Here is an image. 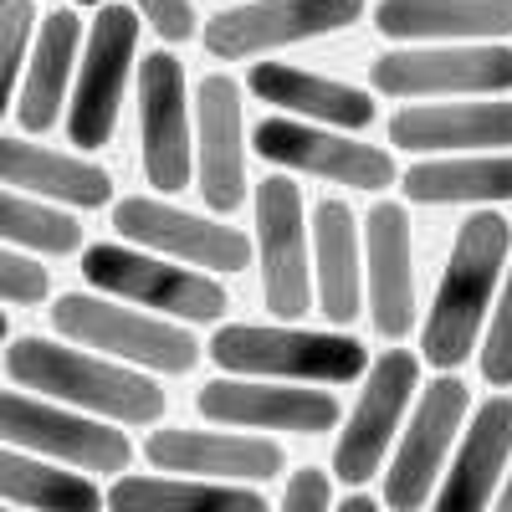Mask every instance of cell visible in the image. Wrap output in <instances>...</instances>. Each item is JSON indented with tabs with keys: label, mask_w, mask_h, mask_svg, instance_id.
I'll list each match as a JSON object with an SVG mask.
<instances>
[{
	"label": "cell",
	"mask_w": 512,
	"mask_h": 512,
	"mask_svg": "<svg viewBox=\"0 0 512 512\" xmlns=\"http://www.w3.org/2000/svg\"><path fill=\"white\" fill-rule=\"evenodd\" d=\"M507 262H512V226L497 210H472L451 241L441 287H436L431 313H425V328H420V359L431 369L451 374L472 359L482 323L492 318V303L502 292Z\"/></svg>",
	"instance_id": "1"
},
{
	"label": "cell",
	"mask_w": 512,
	"mask_h": 512,
	"mask_svg": "<svg viewBox=\"0 0 512 512\" xmlns=\"http://www.w3.org/2000/svg\"><path fill=\"white\" fill-rule=\"evenodd\" d=\"M6 374L26 395L57 400L67 410L98 415L113 425H154L164 415V390L144 369L113 364L93 349H62V344L36 338V333L16 338L6 349Z\"/></svg>",
	"instance_id": "2"
},
{
	"label": "cell",
	"mask_w": 512,
	"mask_h": 512,
	"mask_svg": "<svg viewBox=\"0 0 512 512\" xmlns=\"http://www.w3.org/2000/svg\"><path fill=\"white\" fill-rule=\"evenodd\" d=\"M205 354L221 374L277 384H349L369 369V349L354 333H313L292 323H221Z\"/></svg>",
	"instance_id": "3"
},
{
	"label": "cell",
	"mask_w": 512,
	"mask_h": 512,
	"mask_svg": "<svg viewBox=\"0 0 512 512\" xmlns=\"http://www.w3.org/2000/svg\"><path fill=\"white\" fill-rule=\"evenodd\" d=\"M52 328L72 338L77 349H93L128 369H154V374H190L200 364V344L185 323H169L139 308H118L113 297L93 292H62L52 303Z\"/></svg>",
	"instance_id": "4"
},
{
	"label": "cell",
	"mask_w": 512,
	"mask_h": 512,
	"mask_svg": "<svg viewBox=\"0 0 512 512\" xmlns=\"http://www.w3.org/2000/svg\"><path fill=\"white\" fill-rule=\"evenodd\" d=\"M82 277H88L103 297H123V303H139L154 318L169 323H221L231 297L216 277H205L195 267H180L169 256L139 251V246H88L82 251Z\"/></svg>",
	"instance_id": "5"
},
{
	"label": "cell",
	"mask_w": 512,
	"mask_h": 512,
	"mask_svg": "<svg viewBox=\"0 0 512 512\" xmlns=\"http://www.w3.org/2000/svg\"><path fill=\"white\" fill-rule=\"evenodd\" d=\"M466 420H472V390H466L456 374H441V379L425 384L415 395V410L405 415L400 436H395L390 472H384V507L390 512L431 507Z\"/></svg>",
	"instance_id": "6"
},
{
	"label": "cell",
	"mask_w": 512,
	"mask_h": 512,
	"mask_svg": "<svg viewBox=\"0 0 512 512\" xmlns=\"http://www.w3.org/2000/svg\"><path fill=\"white\" fill-rule=\"evenodd\" d=\"M0 446L47 456L57 466H72V472H103V477H123L128 461H134V441L113 420L67 410L41 395H16V390H0Z\"/></svg>",
	"instance_id": "7"
},
{
	"label": "cell",
	"mask_w": 512,
	"mask_h": 512,
	"mask_svg": "<svg viewBox=\"0 0 512 512\" xmlns=\"http://www.w3.org/2000/svg\"><path fill=\"white\" fill-rule=\"evenodd\" d=\"M415 395H420V359L410 349H384L379 359H369L364 390H359L349 420L338 425L333 466H328L344 487H364L369 477L384 472L390 446L400 436V425H405Z\"/></svg>",
	"instance_id": "8"
},
{
	"label": "cell",
	"mask_w": 512,
	"mask_h": 512,
	"mask_svg": "<svg viewBox=\"0 0 512 512\" xmlns=\"http://www.w3.org/2000/svg\"><path fill=\"white\" fill-rule=\"evenodd\" d=\"M113 226L128 246L139 251H154V256H169L180 267H195L205 277H231V272H246L251 256H256V241L241 231V226H226V221H210V216H190V210L169 205L159 195H123L113 205Z\"/></svg>",
	"instance_id": "9"
},
{
	"label": "cell",
	"mask_w": 512,
	"mask_h": 512,
	"mask_svg": "<svg viewBox=\"0 0 512 512\" xmlns=\"http://www.w3.org/2000/svg\"><path fill=\"white\" fill-rule=\"evenodd\" d=\"M369 82L384 98H502L512 93V47H390L369 62Z\"/></svg>",
	"instance_id": "10"
},
{
	"label": "cell",
	"mask_w": 512,
	"mask_h": 512,
	"mask_svg": "<svg viewBox=\"0 0 512 512\" xmlns=\"http://www.w3.org/2000/svg\"><path fill=\"white\" fill-rule=\"evenodd\" d=\"M139 26L144 21L134 6H103L88 31V52L77 62V82L67 98V139L82 154L103 149L118 128L128 72L139 62Z\"/></svg>",
	"instance_id": "11"
},
{
	"label": "cell",
	"mask_w": 512,
	"mask_h": 512,
	"mask_svg": "<svg viewBox=\"0 0 512 512\" xmlns=\"http://www.w3.org/2000/svg\"><path fill=\"white\" fill-rule=\"evenodd\" d=\"M251 149L267 164L287 169V175H313L328 185H349V190H390L400 180V169L390 159V149L349 139L344 128H323V123H303V118H262L251 134Z\"/></svg>",
	"instance_id": "12"
},
{
	"label": "cell",
	"mask_w": 512,
	"mask_h": 512,
	"mask_svg": "<svg viewBox=\"0 0 512 512\" xmlns=\"http://www.w3.org/2000/svg\"><path fill=\"white\" fill-rule=\"evenodd\" d=\"M256 205V272L262 303L272 318L297 323L313 308V267H308V205L287 175H267L251 190Z\"/></svg>",
	"instance_id": "13"
},
{
	"label": "cell",
	"mask_w": 512,
	"mask_h": 512,
	"mask_svg": "<svg viewBox=\"0 0 512 512\" xmlns=\"http://www.w3.org/2000/svg\"><path fill=\"white\" fill-rule=\"evenodd\" d=\"M364 16V0H246V6H226L205 21L200 41L216 62H246L267 57L292 41L333 36Z\"/></svg>",
	"instance_id": "14"
},
{
	"label": "cell",
	"mask_w": 512,
	"mask_h": 512,
	"mask_svg": "<svg viewBox=\"0 0 512 512\" xmlns=\"http://www.w3.org/2000/svg\"><path fill=\"white\" fill-rule=\"evenodd\" d=\"M200 415L226 425V431H282V436H323L344 425V405L333 390L308 384H277V379H236L221 374L195 395Z\"/></svg>",
	"instance_id": "15"
},
{
	"label": "cell",
	"mask_w": 512,
	"mask_h": 512,
	"mask_svg": "<svg viewBox=\"0 0 512 512\" xmlns=\"http://www.w3.org/2000/svg\"><path fill=\"white\" fill-rule=\"evenodd\" d=\"M139 159L144 185L159 195H180L195 169L190 144V93H185V62L175 52H144L139 72Z\"/></svg>",
	"instance_id": "16"
},
{
	"label": "cell",
	"mask_w": 512,
	"mask_h": 512,
	"mask_svg": "<svg viewBox=\"0 0 512 512\" xmlns=\"http://www.w3.org/2000/svg\"><path fill=\"white\" fill-rule=\"evenodd\" d=\"M144 456L159 472L231 482V487H262L287 472V451L251 431H185V425H169V431H154L144 441Z\"/></svg>",
	"instance_id": "17"
},
{
	"label": "cell",
	"mask_w": 512,
	"mask_h": 512,
	"mask_svg": "<svg viewBox=\"0 0 512 512\" xmlns=\"http://www.w3.org/2000/svg\"><path fill=\"white\" fill-rule=\"evenodd\" d=\"M195 175L200 195L216 216L246 205V118H241V82L226 72L200 77L195 88Z\"/></svg>",
	"instance_id": "18"
},
{
	"label": "cell",
	"mask_w": 512,
	"mask_h": 512,
	"mask_svg": "<svg viewBox=\"0 0 512 512\" xmlns=\"http://www.w3.org/2000/svg\"><path fill=\"white\" fill-rule=\"evenodd\" d=\"M364 297L374 333L400 344L415 328V236L410 210L379 200L364 221Z\"/></svg>",
	"instance_id": "19"
},
{
	"label": "cell",
	"mask_w": 512,
	"mask_h": 512,
	"mask_svg": "<svg viewBox=\"0 0 512 512\" xmlns=\"http://www.w3.org/2000/svg\"><path fill=\"white\" fill-rule=\"evenodd\" d=\"M512 466V395H487L451 451V466L431 497V512H492Z\"/></svg>",
	"instance_id": "20"
},
{
	"label": "cell",
	"mask_w": 512,
	"mask_h": 512,
	"mask_svg": "<svg viewBox=\"0 0 512 512\" xmlns=\"http://www.w3.org/2000/svg\"><path fill=\"white\" fill-rule=\"evenodd\" d=\"M390 144L420 159L441 154H512V103H410L390 118Z\"/></svg>",
	"instance_id": "21"
},
{
	"label": "cell",
	"mask_w": 512,
	"mask_h": 512,
	"mask_svg": "<svg viewBox=\"0 0 512 512\" xmlns=\"http://www.w3.org/2000/svg\"><path fill=\"white\" fill-rule=\"evenodd\" d=\"M374 31L395 47H482L512 36V0H379Z\"/></svg>",
	"instance_id": "22"
},
{
	"label": "cell",
	"mask_w": 512,
	"mask_h": 512,
	"mask_svg": "<svg viewBox=\"0 0 512 512\" xmlns=\"http://www.w3.org/2000/svg\"><path fill=\"white\" fill-rule=\"evenodd\" d=\"M246 88H251L256 103L277 108L282 118L344 128V134H359V128H369L379 118V108L364 88L323 77V72H308V67H292V62H251Z\"/></svg>",
	"instance_id": "23"
},
{
	"label": "cell",
	"mask_w": 512,
	"mask_h": 512,
	"mask_svg": "<svg viewBox=\"0 0 512 512\" xmlns=\"http://www.w3.org/2000/svg\"><path fill=\"white\" fill-rule=\"evenodd\" d=\"M313 297L333 328L364 313V241L344 200L313 205Z\"/></svg>",
	"instance_id": "24"
},
{
	"label": "cell",
	"mask_w": 512,
	"mask_h": 512,
	"mask_svg": "<svg viewBox=\"0 0 512 512\" xmlns=\"http://www.w3.org/2000/svg\"><path fill=\"white\" fill-rule=\"evenodd\" d=\"M0 185L41 205H72V210H103L113 200V180L103 164L21 139H0Z\"/></svg>",
	"instance_id": "25"
},
{
	"label": "cell",
	"mask_w": 512,
	"mask_h": 512,
	"mask_svg": "<svg viewBox=\"0 0 512 512\" xmlns=\"http://www.w3.org/2000/svg\"><path fill=\"white\" fill-rule=\"evenodd\" d=\"M82 52V21L77 11H52L41 21L36 41H31V62L21 77V128L26 134H47V128L62 118V103L72 98V82H77V57Z\"/></svg>",
	"instance_id": "26"
},
{
	"label": "cell",
	"mask_w": 512,
	"mask_h": 512,
	"mask_svg": "<svg viewBox=\"0 0 512 512\" xmlns=\"http://www.w3.org/2000/svg\"><path fill=\"white\" fill-rule=\"evenodd\" d=\"M400 190L410 205H507L512 200V154H441L415 159Z\"/></svg>",
	"instance_id": "27"
},
{
	"label": "cell",
	"mask_w": 512,
	"mask_h": 512,
	"mask_svg": "<svg viewBox=\"0 0 512 512\" xmlns=\"http://www.w3.org/2000/svg\"><path fill=\"white\" fill-rule=\"evenodd\" d=\"M108 512H272L256 487L200 482V477H134L123 472L108 487Z\"/></svg>",
	"instance_id": "28"
},
{
	"label": "cell",
	"mask_w": 512,
	"mask_h": 512,
	"mask_svg": "<svg viewBox=\"0 0 512 512\" xmlns=\"http://www.w3.org/2000/svg\"><path fill=\"white\" fill-rule=\"evenodd\" d=\"M0 502L21 512H103V492L88 472H67V466L31 456L16 446H0Z\"/></svg>",
	"instance_id": "29"
},
{
	"label": "cell",
	"mask_w": 512,
	"mask_h": 512,
	"mask_svg": "<svg viewBox=\"0 0 512 512\" xmlns=\"http://www.w3.org/2000/svg\"><path fill=\"white\" fill-rule=\"evenodd\" d=\"M0 246L11 251H41V256H67L82 246V226L62 205H41L31 195L0 190Z\"/></svg>",
	"instance_id": "30"
},
{
	"label": "cell",
	"mask_w": 512,
	"mask_h": 512,
	"mask_svg": "<svg viewBox=\"0 0 512 512\" xmlns=\"http://www.w3.org/2000/svg\"><path fill=\"white\" fill-rule=\"evenodd\" d=\"M36 41V6L31 0H0V118L16 103L21 62H31Z\"/></svg>",
	"instance_id": "31"
},
{
	"label": "cell",
	"mask_w": 512,
	"mask_h": 512,
	"mask_svg": "<svg viewBox=\"0 0 512 512\" xmlns=\"http://www.w3.org/2000/svg\"><path fill=\"white\" fill-rule=\"evenodd\" d=\"M477 349H482V379L497 384V390H512V262H507L502 292H497L492 318H487V338Z\"/></svg>",
	"instance_id": "32"
},
{
	"label": "cell",
	"mask_w": 512,
	"mask_h": 512,
	"mask_svg": "<svg viewBox=\"0 0 512 512\" xmlns=\"http://www.w3.org/2000/svg\"><path fill=\"white\" fill-rule=\"evenodd\" d=\"M47 292H52L47 267L31 262V256H21V251H11V246H0V303L31 308V303H41Z\"/></svg>",
	"instance_id": "33"
},
{
	"label": "cell",
	"mask_w": 512,
	"mask_h": 512,
	"mask_svg": "<svg viewBox=\"0 0 512 512\" xmlns=\"http://www.w3.org/2000/svg\"><path fill=\"white\" fill-rule=\"evenodd\" d=\"M277 512H333V472H318V466L292 472Z\"/></svg>",
	"instance_id": "34"
},
{
	"label": "cell",
	"mask_w": 512,
	"mask_h": 512,
	"mask_svg": "<svg viewBox=\"0 0 512 512\" xmlns=\"http://www.w3.org/2000/svg\"><path fill=\"white\" fill-rule=\"evenodd\" d=\"M134 6L144 11V21H149L164 41H190V36L200 31L190 0H134Z\"/></svg>",
	"instance_id": "35"
},
{
	"label": "cell",
	"mask_w": 512,
	"mask_h": 512,
	"mask_svg": "<svg viewBox=\"0 0 512 512\" xmlns=\"http://www.w3.org/2000/svg\"><path fill=\"white\" fill-rule=\"evenodd\" d=\"M333 512H384V502H374L369 492H354V497H344Z\"/></svg>",
	"instance_id": "36"
},
{
	"label": "cell",
	"mask_w": 512,
	"mask_h": 512,
	"mask_svg": "<svg viewBox=\"0 0 512 512\" xmlns=\"http://www.w3.org/2000/svg\"><path fill=\"white\" fill-rule=\"evenodd\" d=\"M492 512H512V466H507V477H502V492H497Z\"/></svg>",
	"instance_id": "37"
},
{
	"label": "cell",
	"mask_w": 512,
	"mask_h": 512,
	"mask_svg": "<svg viewBox=\"0 0 512 512\" xmlns=\"http://www.w3.org/2000/svg\"><path fill=\"white\" fill-rule=\"evenodd\" d=\"M11 338V323H6V308H0V344H6Z\"/></svg>",
	"instance_id": "38"
},
{
	"label": "cell",
	"mask_w": 512,
	"mask_h": 512,
	"mask_svg": "<svg viewBox=\"0 0 512 512\" xmlns=\"http://www.w3.org/2000/svg\"><path fill=\"white\" fill-rule=\"evenodd\" d=\"M72 6H108V0H72Z\"/></svg>",
	"instance_id": "39"
},
{
	"label": "cell",
	"mask_w": 512,
	"mask_h": 512,
	"mask_svg": "<svg viewBox=\"0 0 512 512\" xmlns=\"http://www.w3.org/2000/svg\"><path fill=\"white\" fill-rule=\"evenodd\" d=\"M0 512H21V507H11V502H0Z\"/></svg>",
	"instance_id": "40"
}]
</instances>
